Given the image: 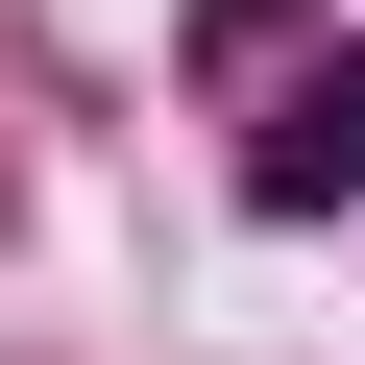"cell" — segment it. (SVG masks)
Returning <instances> with one entry per match:
<instances>
[{
  "instance_id": "obj_1",
  "label": "cell",
  "mask_w": 365,
  "mask_h": 365,
  "mask_svg": "<svg viewBox=\"0 0 365 365\" xmlns=\"http://www.w3.org/2000/svg\"><path fill=\"white\" fill-rule=\"evenodd\" d=\"M195 98H244V195H268V220H341V195H365V25L220 0V25H195Z\"/></svg>"
}]
</instances>
